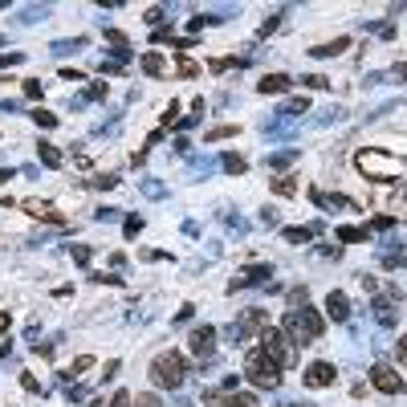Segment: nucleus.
<instances>
[{
	"label": "nucleus",
	"mask_w": 407,
	"mask_h": 407,
	"mask_svg": "<svg viewBox=\"0 0 407 407\" xmlns=\"http://www.w3.org/2000/svg\"><path fill=\"white\" fill-rule=\"evenodd\" d=\"M265 326H269V314H265V310H244V314L228 326V334H232V342H249V338L261 334Z\"/></svg>",
	"instance_id": "obj_6"
},
{
	"label": "nucleus",
	"mask_w": 407,
	"mask_h": 407,
	"mask_svg": "<svg viewBox=\"0 0 407 407\" xmlns=\"http://www.w3.org/2000/svg\"><path fill=\"white\" fill-rule=\"evenodd\" d=\"M220 163H225L228 176H244V167H249V163H244V155H236V151H232V155H225Z\"/></svg>",
	"instance_id": "obj_23"
},
{
	"label": "nucleus",
	"mask_w": 407,
	"mask_h": 407,
	"mask_svg": "<svg viewBox=\"0 0 407 407\" xmlns=\"http://www.w3.org/2000/svg\"><path fill=\"white\" fill-rule=\"evenodd\" d=\"M187 351L200 362H212V355H216V326H196L187 334Z\"/></svg>",
	"instance_id": "obj_7"
},
{
	"label": "nucleus",
	"mask_w": 407,
	"mask_h": 407,
	"mask_svg": "<svg viewBox=\"0 0 407 407\" xmlns=\"http://www.w3.org/2000/svg\"><path fill=\"white\" fill-rule=\"evenodd\" d=\"M123 232H127V240H131V236H138V232H143V216H127Z\"/></svg>",
	"instance_id": "obj_30"
},
{
	"label": "nucleus",
	"mask_w": 407,
	"mask_h": 407,
	"mask_svg": "<svg viewBox=\"0 0 407 407\" xmlns=\"http://www.w3.org/2000/svg\"><path fill=\"white\" fill-rule=\"evenodd\" d=\"M176 114H180V102H171V106H167V114H163V127H171V123H176Z\"/></svg>",
	"instance_id": "obj_41"
},
{
	"label": "nucleus",
	"mask_w": 407,
	"mask_h": 407,
	"mask_svg": "<svg viewBox=\"0 0 407 407\" xmlns=\"http://www.w3.org/2000/svg\"><path fill=\"white\" fill-rule=\"evenodd\" d=\"M135 407H159V399H155V395L147 391V395H138V399H135Z\"/></svg>",
	"instance_id": "obj_43"
},
{
	"label": "nucleus",
	"mask_w": 407,
	"mask_h": 407,
	"mask_svg": "<svg viewBox=\"0 0 407 407\" xmlns=\"http://www.w3.org/2000/svg\"><path fill=\"white\" fill-rule=\"evenodd\" d=\"M143 74H151V78H163V74H167V61H163L159 53H143Z\"/></svg>",
	"instance_id": "obj_16"
},
{
	"label": "nucleus",
	"mask_w": 407,
	"mask_h": 407,
	"mask_svg": "<svg viewBox=\"0 0 407 407\" xmlns=\"http://www.w3.org/2000/svg\"><path fill=\"white\" fill-rule=\"evenodd\" d=\"M225 407H261L257 404V395H240V391H232L225 399Z\"/></svg>",
	"instance_id": "obj_27"
},
{
	"label": "nucleus",
	"mask_w": 407,
	"mask_h": 407,
	"mask_svg": "<svg viewBox=\"0 0 407 407\" xmlns=\"http://www.w3.org/2000/svg\"><path fill=\"white\" fill-rule=\"evenodd\" d=\"M33 123H37V127H57V114H49V110H33Z\"/></svg>",
	"instance_id": "obj_29"
},
{
	"label": "nucleus",
	"mask_w": 407,
	"mask_h": 407,
	"mask_svg": "<svg viewBox=\"0 0 407 407\" xmlns=\"http://www.w3.org/2000/svg\"><path fill=\"white\" fill-rule=\"evenodd\" d=\"M61 78H65V82H86V74H82V70H61Z\"/></svg>",
	"instance_id": "obj_40"
},
{
	"label": "nucleus",
	"mask_w": 407,
	"mask_h": 407,
	"mask_svg": "<svg viewBox=\"0 0 407 407\" xmlns=\"http://www.w3.org/2000/svg\"><path fill=\"white\" fill-rule=\"evenodd\" d=\"M298 159H302V151H298V147H289V151L269 155V167H289V163H298Z\"/></svg>",
	"instance_id": "obj_21"
},
{
	"label": "nucleus",
	"mask_w": 407,
	"mask_h": 407,
	"mask_svg": "<svg viewBox=\"0 0 407 407\" xmlns=\"http://www.w3.org/2000/svg\"><path fill=\"white\" fill-rule=\"evenodd\" d=\"M302 82H306L310 90H326V86H330V78H322V74H306Z\"/></svg>",
	"instance_id": "obj_31"
},
{
	"label": "nucleus",
	"mask_w": 407,
	"mask_h": 407,
	"mask_svg": "<svg viewBox=\"0 0 407 407\" xmlns=\"http://www.w3.org/2000/svg\"><path fill=\"white\" fill-rule=\"evenodd\" d=\"M355 167H359L366 180H375V183H395L399 176H404L399 159L387 155L383 147H366V151H359V155H355Z\"/></svg>",
	"instance_id": "obj_1"
},
{
	"label": "nucleus",
	"mask_w": 407,
	"mask_h": 407,
	"mask_svg": "<svg viewBox=\"0 0 407 407\" xmlns=\"http://www.w3.org/2000/svg\"><path fill=\"white\" fill-rule=\"evenodd\" d=\"M371 383H375V391H383V395H399V391H404V375H399L395 366H387V362H375V366H371Z\"/></svg>",
	"instance_id": "obj_8"
},
{
	"label": "nucleus",
	"mask_w": 407,
	"mask_h": 407,
	"mask_svg": "<svg viewBox=\"0 0 407 407\" xmlns=\"http://www.w3.org/2000/svg\"><path fill=\"white\" fill-rule=\"evenodd\" d=\"M21 387H25V391H33V395H41V383H37V379H33V375H29V371H25V375H21Z\"/></svg>",
	"instance_id": "obj_35"
},
{
	"label": "nucleus",
	"mask_w": 407,
	"mask_h": 407,
	"mask_svg": "<svg viewBox=\"0 0 407 407\" xmlns=\"http://www.w3.org/2000/svg\"><path fill=\"white\" fill-rule=\"evenodd\" d=\"M375 317H379L383 326H395V322H399V314H395V306H391L387 298H375Z\"/></svg>",
	"instance_id": "obj_17"
},
{
	"label": "nucleus",
	"mask_w": 407,
	"mask_h": 407,
	"mask_svg": "<svg viewBox=\"0 0 407 407\" xmlns=\"http://www.w3.org/2000/svg\"><path fill=\"white\" fill-rule=\"evenodd\" d=\"M37 159H41L45 167H61V151H57L53 143H37Z\"/></svg>",
	"instance_id": "obj_19"
},
{
	"label": "nucleus",
	"mask_w": 407,
	"mask_h": 407,
	"mask_svg": "<svg viewBox=\"0 0 407 407\" xmlns=\"http://www.w3.org/2000/svg\"><path fill=\"white\" fill-rule=\"evenodd\" d=\"M33 355H41V359H49V355H53V346H49V342H33Z\"/></svg>",
	"instance_id": "obj_45"
},
{
	"label": "nucleus",
	"mask_w": 407,
	"mask_h": 407,
	"mask_svg": "<svg viewBox=\"0 0 407 407\" xmlns=\"http://www.w3.org/2000/svg\"><path fill=\"white\" fill-rule=\"evenodd\" d=\"M90 366H94V355H78V359H74V366H70L61 379H74V375H82V371H90Z\"/></svg>",
	"instance_id": "obj_25"
},
{
	"label": "nucleus",
	"mask_w": 407,
	"mask_h": 407,
	"mask_svg": "<svg viewBox=\"0 0 407 407\" xmlns=\"http://www.w3.org/2000/svg\"><path fill=\"white\" fill-rule=\"evenodd\" d=\"M196 74H200V65L191 57H180V78H196Z\"/></svg>",
	"instance_id": "obj_32"
},
{
	"label": "nucleus",
	"mask_w": 407,
	"mask_h": 407,
	"mask_svg": "<svg viewBox=\"0 0 407 407\" xmlns=\"http://www.w3.org/2000/svg\"><path fill=\"white\" fill-rule=\"evenodd\" d=\"M232 135H236V127H232V123H225V127H212V131L204 135V143H220V138H232Z\"/></svg>",
	"instance_id": "obj_26"
},
{
	"label": "nucleus",
	"mask_w": 407,
	"mask_h": 407,
	"mask_svg": "<svg viewBox=\"0 0 407 407\" xmlns=\"http://www.w3.org/2000/svg\"><path fill=\"white\" fill-rule=\"evenodd\" d=\"M281 330L289 334V342L293 346H310V342H317L322 338V314L317 310H310V306H298V310H289V314L281 317Z\"/></svg>",
	"instance_id": "obj_2"
},
{
	"label": "nucleus",
	"mask_w": 407,
	"mask_h": 407,
	"mask_svg": "<svg viewBox=\"0 0 407 407\" xmlns=\"http://www.w3.org/2000/svg\"><path fill=\"white\" fill-rule=\"evenodd\" d=\"M281 407H314V404H281Z\"/></svg>",
	"instance_id": "obj_53"
},
{
	"label": "nucleus",
	"mask_w": 407,
	"mask_h": 407,
	"mask_svg": "<svg viewBox=\"0 0 407 407\" xmlns=\"http://www.w3.org/2000/svg\"><path fill=\"white\" fill-rule=\"evenodd\" d=\"M82 395H86V391H82V387H65V399H70V404H78V399H82Z\"/></svg>",
	"instance_id": "obj_47"
},
{
	"label": "nucleus",
	"mask_w": 407,
	"mask_h": 407,
	"mask_svg": "<svg viewBox=\"0 0 407 407\" xmlns=\"http://www.w3.org/2000/svg\"><path fill=\"white\" fill-rule=\"evenodd\" d=\"M289 82H293L289 74H265V78L257 82V90L261 94H281V90H289Z\"/></svg>",
	"instance_id": "obj_13"
},
{
	"label": "nucleus",
	"mask_w": 407,
	"mask_h": 407,
	"mask_svg": "<svg viewBox=\"0 0 407 407\" xmlns=\"http://www.w3.org/2000/svg\"><path fill=\"white\" fill-rule=\"evenodd\" d=\"M310 110V98L306 94H298V98H289L285 106H281V114H306Z\"/></svg>",
	"instance_id": "obj_24"
},
{
	"label": "nucleus",
	"mask_w": 407,
	"mask_h": 407,
	"mask_svg": "<svg viewBox=\"0 0 407 407\" xmlns=\"http://www.w3.org/2000/svg\"><path fill=\"white\" fill-rule=\"evenodd\" d=\"M338 240H346V244H355V240H371V228L342 225V228H338Z\"/></svg>",
	"instance_id": "obj_20"
},
{
	"label": "nucleus",
	"mask_w": 407,
	"mask_h": 407,
	"mask_svg": "<svg viewBox=\"0 0 407 407\" xmlns=\"http://www.w3.org/2000/svg\"><path fill=\"white\" fill-rule=\"evenodd\" d=\"M317 232H322V225H302V228H285L281 236H285L289 244H306V240H314Z\"/></svg>",
	"instance_id": "obj_14"
},
{
	"label": "nucleus",
	"mask_w": 407,
	"mask_h": 407,
	"mask_svg": "<svg viewBox=\"0 0 407 407\" xmlns=\"http://www.w3.org/2000/svg\"><path fill=\"white\" fill-rule=\"evenodd\" d=\"M151 41H176V33H171V29H167V25H159V29H155V37H151Z\"/></svg>",
	"instance_id": "obj_39"
},
{
	"label": "nucleus",
	"mask_w": 407,
	"mask_h": 407,
	"mask_svg": "<svg viewBox=\"0 0 407 407\" xmlns=\"http://www.w3.org/2000/svg\"><path fill=\"white\" fill-rule=\"evenodd\" d=\"M70 257H74L78 265H90V261H94V249H90V244H74V249H70Z\"/></svg>",
	"instance_id": "obj_28"
},
{
	"label": "nucleus",
	"mask_w": 407,
	"mask_h": 407,
	"mask_svg": "<svg viewBox=\"0 0 407 407\" xmlns=\"http://www.w3.org/2000/svg\"><path fill=\"white\" fill-rule=\"evenodd\" d=\"M281 362L273 359L265 346H253L249 355H244V379L253 383V387H261V391H273V387H281Z\"/></svg>",
	"instance_id": "obj_3"
},
{
	"label": "nucleus",
	"mask_w": 407,
	"mask_h": 407,
	"mask_svg": "<svg viewBox=\"0 0 407 407\" xmlns=\"http://www.w3.org/2000/svg\"><path fill=\"white\" fill-rule=\"evenodd\" d=\"M86 98H106V82H94L90 90H86Z\"/></svg>",
	"instance_id": "obj_42"
},
{
	"label": "nucleus",
	"mask_w": 407,
	"mask_h": 407,
	"mask_svg": "<svg viewBox=\"0 0 407 407\" xmlns=\"http://www.w3.org/2000/svg\"><path fill=\"white\" fill-rule=\"evenodd\" d=\"M8 326H12V317H8V314H4V310H0V334H4Z\"/></svg>",
	"instance_id": "obj_52"
},
{
	"label": "nucleus",
	"mask_w": 407,
	"mask_h": 407,
	"mask_svg": "<svg viewBox=\"0 0 407 407\" xmlns=\"http://www.w3.org/2000/svg\"><path fill=\"white\" fill-rule=\"evenodd\" d=\"M326 314L334 317V322H351V302H346L342 289H334V293L326 298Z\"/></svg>",
	"instance_id": "obj_12"
},
{
	"label": "nucleus",
	"mask_w": 407,
	"mask_h": 407,
	"mask_svg": "<svg viewBox=\"0 0 407 407\" xmlns=\"http://www.w3.org/2000/svg\"><path fill=\"white\" fill-rule=\"evenodd\" d=\"M310 200H314L317 208H346V212H359V204H355V200H346V196H338V191H334V196H330V191H310Z\"/></svg>",
	"instance_id": "obj_11"
},
{
	"label": "nucleus",
	"mask_w": 407,
	"mask_h": 407,
	"mask_svg": "<svg viewBox=\"0 0 407 407\" xmlns=\"http://www.w3.org/2000/svg\"><path fill=\"white\" fill-rule=\"evenodd\" d=\"M143 21H147V25H163V8H147Z\"/></svg>",
	"instance_id": "obj_38"
},
{
	"label": "nucleus",
	"mask_w": 407,
	"mask_h": 407,
	"mask_svg": "<svg viewBox=\"0 0 407 407\" xmlns=\"http://www.w3.org/2000/svg\"><path fill=\"white\" fill-rule=\"evenodd\" d=\"M277 25H281V21H277V17H269V21L261 25V33H257V37H269V33H273V29H277Z\"/></svg>",
	"instance_id": "obj_44"
},
{
	"label": "nucleus",
	"mask_w": 407,
	"mask_h": 407,
	"mask_svg": "<svg viewBox=\"0 0 407 407\" xmlns=\"http://www.w3.org/2000/svg\"><path fill=\"white\" fill-rule=\"evenodd\" d=\"M395 355H399V362L407 366V338H399V342H395Z\"/></svg>",
	"instance_id": "obj_49"
},
{
	"label": "nucleus",
	"mask_w": 407,
	"mask_h": 407,
	"mask_svg": "<svg viewBox=\"0 0 407 407\" xmlns=\"http://www.w3.org/2000/svg\"><path fill=\"white\" fill-rule=\"evenodd\" d=\"M131 404H135V399H131V391H114V399H110L106 407H131Z\"/></svg>",
	"instance_id": "obj_36"
},
{
	"label": "nucleus",
	"mask_w": 407,
	"mask_h": 407,
	"mask_svg": "<svg viewBox=\"0 0 407 407\" xmlns=\"http://www.w3.org/2000/svg\"><path fill=\"white\" fill-rule=\"evenodd\" d=\"M225 391H204V407H225Z\"/></svg>",
	"instance_id": "obj_34"
},
{
	"label": "nucleus",
	"mask_w": 407,
	"mask_h": 407,
	"mask_svg": "<svg viewBox=\"0 0 407 407\" xmlns=\"http://www.w3.org/2000/svg\"><path fill=\"white\" fill-rule=\"evenodd\" d=\"M302 379H306V387H334L338 371H334V362H310Z\"/></svg>",
	"instance_id": "obj_9"
},
{
	"label": "nucleus",
	"mask_w": 407,
	"mask_h": 407,
	"mask_svg": "<svg viewBox=\"0 0 407 407\" xmlns=\"http://www.w3.org/2000/svg\"><path fill=\"white\" fill-rule=\"evenodd\" d=\"M114 183H118L114 176H98V180H94V187H114Z\"/></svg>",
	"instance_id": "obj_51"
},
{
	"label": "nucleus",
	"mask_w": 407,
	"mask_h": 407,
	"mask_svg": "<svg viewBox=\"0 0 407 407\" xmlns=\"http://www.w3.org/2000/svg\"><path fill=\"white\" fill-rule=\"evenodd\" d=\"M25 94L29 98H41V82H25Z\"/></svg>",
	"instance_id": "obj_50"
},
{
	"label": "nucleus",
	"mask_w": 407,
	"mask_h": 407,
	"mask_svg": "<svg viewBox=\"0 0 407 407\" xmlns=\"http://www.w3.org/2000/svg\"><path fill=\"white\" fill-rule=\"evenodd\" d=\"M21 208H25V212H29L33 220H45V225H65V216H61V212H57V208H53L49 200H25Z\"/></svg>",
	"instance_id": "obj_10"
},
{
	"label": "nucleus",
	"mask_w": 407,
	"mask_h": 407,
	"mask_svg": "<svg viewBox=\"0 0 407 407\" xmlns=\"http://www.w3.org/2000/svg\"><path fill=\"white\" fill-rule=\"evenodd\" d=\"M306 298H310V293H306V285L289 289V306H293V310H298V306H306Z\"/></svg>",
	"instance_id": "obj_33"
},
{
	"label": "nucleus",
	"mask_w": 407,
	"mask_h": 407,
	"mask_svg": "<svg viewBox=\"0 0 407 407\" xmlns=\"http://www.w3.org/2000/svg\"><path fill=\"white\" fill-rule=\"evenodd\" d=\"M183 379H187V359L180 351H163L151 359V383L155 387H167V391H180Z\"/></svg>",
	"instance_id": "obj_4"
},
{
	"label": "nucleus",
	"mask_w": 407,
	"mask_h": 407,
	"mask_svg": "<svg viewBox=\"0 0 407 407\" xmlns=\"http://www.w3.org/2000/svg\"><path fill=\"white\" fill-rule=\"evenodd\" d=\"M269 187L277 196H298V180L293 176H281V180H269Z\"/></svg>",
	"instance_id": "obj_22"
},
{
	"label": "nucleus",
	"mask_w": 407,
	"mask_h": 407,
	"mask_svg": "<svg viewBox=\"0 0 407 407\" xmlns=\"http://www.w3.org/2000/svg\"><path fill=\"white\" fill-rule=\"evenodd\" d=\"M265 277H273V269L269 265H253V269L244 273V277H236L228 289H244V285H257V281H265Z\"/></svg>",
	"instance_id": "obj_15"
},
{
	"label": "nucleus",
	"mask_w": 407,
	"mask_h": 407,
	"mask_svg": "<svg viewBox=\"0 0 407 407\" xmlns=\"http://www.w3.org/2000/svg\"><path fill=\"white\" fill-rule=\"evenodd\" d=\"M261 225H269V228H277V212H273V208H265V212H261Z\"/></svg>",
	"instance_id": "obj_48"
},
{
	"label": "nucleus",
	"mask_w": 407,
	"mask_h": 407,
	"mask_svg": "<svg viewBox=\"0 0 407 407\" xmlns=\"http://www.w3.org/2000/svg\"><path fill=\"white\" fill-rule=\"evenodd\" d=\"M346 45H351V37H334V41H326V45L310 49V53H314V57H338Z\"/></svg>",
	"instance_id": "obj_18"
},
{
	"label": "nucleus",
	"mask_w": 407,
	"mask_h": 407,
	"mask_svg": "<svg viewBox=\"0 0 407 407\" xmlns=\"http://www.w3.org/2000/svg\"><path fill=\"white\" fill-rule=\"evenodd\" d=\"M94 216H98V220H114V216H118V208H98Z\"/></svg>",
	"instance_id": "obj_46"
},
{
	"label": "nucleus",
	"mask_w": 407,
	"mask_h": 407,
	"mask_svg": "<svg viewBox=\"0 0 407 407\" xmlns=\"http://www.w3.org/2000/svg\"><path fill=\"white\" fill-rule=\"evenodd\" d=\"M257 342H261V346H265V351H269L273 359L281 362V366H293V362H298V346H293V342H289V334H285V330H281V326H265V330H261V338H257Z\"/></svg>",
	"instance_id": "obj_5"
},
{
	"label": "nucleus",
	"mask_w": 407,
	"mask_h": 407,
	"mask_svg": "<svg viewBox=\"0 0 407 407\" xmlns=\"http://www.w3.org/2000/svg\"><path fill=\"white\" fill-rule=\"evenodd\" d=\"M21 61H25V53H0V70L4 65H21Z\"/></svg>",
	"instance_id": "obj_37"
}]
</instances>
